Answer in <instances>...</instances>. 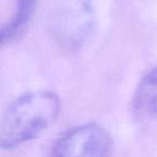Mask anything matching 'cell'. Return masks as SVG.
<instances>
[{"instance_id": "1", "label": "cell", "mask_w": 157, "mask_h": 157, "mask_svg": "<svg viewBox=\"0 0 157 157\" xmlns=\"http://www.w3.org/2000/svg\"><path fill=\"white\" fill-rule=\"evenodd\" d=\"M60 101L51 90L20 95L8 107L0 127V145L12 150L36 139L58 117Z\"/></svg>"}, {"instance_id": "5", "label": "cell", "mask_w": 157, "mask_h": 157, "mask_svg": "<svg viewBox=\"0 0 157 157\" xmlns=\"http://www.w3.org/2000/svg\"><path fill=\"white\" fill-rule=\"evenodd\" d=\"M38 0H17L15 13L10 22L2 27V43H9L24 33L36 11Z\"/></svg>"}, {"instance_id": "3", "label": "cell", "mask_w": 157, "mask_h": 157, "mask_svg": "<svg viewBox=\"0 0 157 157\" xmlns=\"http://www.w3.org/2000/svg\"><path fill=\"white\" fill-rule=\"evenodd\" d=\"M94 15L87 0H78L63 6L53 18L52 33L61 46L76 50L92 31Z\"/></svg>"}, {"instance_id": "2", "label": "cell", "mask_w": 157, "mask_h": 157, "mask_svg": "<svg viewBox=\"0 0 157 157\" xmlns=\"http://www.w3.org/2000/svg\"><path fill=\"white\" fill-rule=\"evenodd\" d=\"M113 139L96 123H85L66 131L55 141L48 157H112Z\"/></svg>"}, {"instance_id": "4", "label": "cell", "mask_w": 157, "mask_h": 157, "mask_svg": "<svg viewBox=\"0 0 157 157\" xmlns=\"http://www.w3.org/2000/svg\"><path fill=\"white\" fill-rule=\"evenodd\" d=\"M135 107L144 115L157 120V66L138 85L135 95Z\"/></svg>"}]
</instances>
